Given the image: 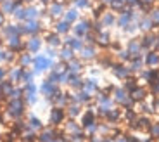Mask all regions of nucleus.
Returning a JSON list of instances; mask_svg holds the SVG:
<instances>
[{"mask_svg": "<svg viewBox=\"0 0 159 142\" xmlns=\"http://www.w3.org/2000/svg\"><path fill=\"white\" fill-rule=\"evenodd\" d=\"M24 111H26V101L23 99H9L7 106H5V113L7 116H11L12 120L23 118Z\"/></svg>", "mask_w": 159, "mask_h": 142, "instance_id": "f257e3e1", "label": "nucleus"}, {"mask_svg": "<svg viewBox=\"0 0 159 142\" xmlns=\"http://www.w3.org/2000/svg\"><path fill=\"white\" fill-rule=\"evenodd\" d=\"M66 69L68 73H76V75H81V71H83V61L80 59V57H73L71 61L66 63Z\"/></svg>", "mask_w": 159, "mask_h": 142, "instance_id": "2eb2a0df", "label": "nucleus"}, {"mask_svg": "<svg viewBox=\"0 0 159 142\" xmlns=\"http://www.w3.org/2000/svg\"><path fill=\"white\" fill-rule=\"evenodd\" d=\"M17 64H19L21 68H30L33 64V55L30 54L28 50L21 52V54H17Z\"/></svg>", "mask_w": 159, "mask_h": 142, "instance_id": "5701e85b", "label": "nucleus"}, {"mask_svg": "<svg viewBox=\"0 0 159 142\" xmlns=\"http://www.w3.org/2000/svg\"><path fill=\"white\" fill-rule=\"evenodd\" d=\"M137 85H139V78H137V76H133V75H130V76H128V78H125L123 88H125V90L128 92V94H130V92L133 90V88H135Z\"/></svg>", "mask_w": 159, "mask_h": 142, "instance_id": "bb28decb", "label": "nucleus"}, {"mask_svg": "<svg viewBox=\"0 0 159 142\" xmlns=\"http://www.w3.org/2000/svg\"><path fill=\"white\" fill-rule=\"evenodd\" d=\"M71 26L73 24H69L66 19H56V21H52V26H50V30H54V31L57 33V35H61V36H64V35H68V33H71Z\"/></svg>", "mask_w": 159, "mask_h": 142, "instance_id": "0eeeda50", "label": "nucleus"}, {"mask_svg": "<svg viewBox=\"0 0 159 142\" xmlns=\"http://www.w3.org/2000/svg\"><path fill=\"white\" fill-rule=\"evenodd\" d=\"M143 64H145V68H159V52L147 50L143 54Z\"/></svg>", "mask_w": 159, "mask_h": 142, "instance_id": "9b49d317", "label": "nucleus"}, {"mask_svg": "<svg viewBox=\"0 0 159 142\" xmlns=\"http://www.w3.org/2000/svg\"><path fill=\"white\" fill-rule=\"evenodd\" d=\"M62 19H66L69 24H75L80 19V9L75 7V5L73 7H66V11L62 14Z\"/></svg>", "mask_w": 159, "mask_h": 142, "instance_id": "f3484780", "label": "nucleus"}, {"mask_svg": "<svg viewBox=\"0 0 159 142\" xmlns=\"http://www.w3.org/2000/svg\"><path fill=\"white\" fill-rule=\"evenodd\" d=\"M57 52H59V61H64V63H68V61H71L73 57H76V52L73 50L71 47H68V45H61L59 49H57Z\"/></svg>", "mask_w": 159, "mask_h": 142, "instance_id": "a211bd4d", "label": "nucleus"}, {"mask_svg": "<svg viewBox=\"0 0 159 142\" xmlns=\"http://www.w3.org/2000/svg\"><path fill=\"white\" fill-rule=\"evenodd\" d=\"M31 66H33L35 75H38V73H43V71H47V69H52L54 61H52L50 57H47V55H35Z\"/></svg>", "mask_w": 159, "mask_h": 142, "instance_id": "f03ea898", "label": "nucleus"}, {"mask_svg": "<svg viewBox=\"0 0 159 142\" xmlns=\"http://www.w3.org/2000/svg\"><path fill=\"white\" fill-rule=\"evenodd\" d=\"M81 130H83V126L80 125V123H76L75 118H69V120L64 121V132H66L68 135L76 134V132H81Z\"/></svg>", "mask_w": 159, "mask_h": 142, "instance_id": "412c9836", "label": "nucleus"}, {"mask_svg": "<svg viewBox=\"0 0 159 142\" xmlns=\"http://www.w3.org/2000/svg\"><path fill=\"white\" fill-rule=\"evenodd\" d=\"M78 54H80L78 57L85 63V61H95L97 55H99V50H97V45H87L85 44Z\"/></svg>", "mask_w": 159, "mask_h": 142, "instance_id": "39448f33", "label": "nucleus"}, {"mask_svg": "<svg viewBox=\"0 0 159 142\" xmlns=\"http://www.w3.org/2000/svg\"><path fill=\"white\" fill-rule=\"evenodd\" d=\"M23 71H24V68H21L19 64H17V66H11V68H9V71H7V78L11 80L12 83H21Z\"/></svg>", "mask_w": 159, "mask_h": 142, "instance_id": "dca6fc26", "label": "nucleus"}, {"mask_svg": "<svg viewBox=\"0 0 159 142\" xmlns=\"http://www.w3.org/2000/svg\"><path fill=\"white\" fill-rule=\"evenodd\" d=\"M21 137H23L24 142H38V134H36L35 130H24L23 134H21Z\"/></svg>", "mask_w": 159, "mask_h": 142, "instance_id": "cd10ccee", "label": "nucleus"}, {"mask_svg": "<svg viewBox=\"0 0 159 142\" xmlns=\"http://www.w3.org/2000/svg\"><path fill=\"white\" fill-rule=\"evenodd\" d=\"M68 115H66V107H59V106H52L50 109V116H48V123L50 126H59L66 121Z\"/></svg>", "mask_w": 159, "mask_h": 142, "instance_id": "7ed1b4c3", "label": "nucleus"}, {"mask_svg": "<svg viewBox=\"0 0 159 142\" xmlns=\"http://www.w3.org/2000/svg\"><path fill=\"white\" fill-rule=\"evenodd\" d=\"M24 95H31V94H36V85H35V82H30V83H24Z\"/></svg>", "mask_w": 159, "mask_h": 142, "instance_id": "2f4dec72", "label": "nucleus"}, {"mask_svg": "<svg viewBox=\"0 0 159 142\" xmlns=\"http://www.w3.org/2000/svg\"><path fill=\"white\" fill-rule=\"evenodd\" d=\"M7 54H9V49H2L0 47V64H5L7 66Z\"/></svg>", "mask_w": 159, "mask_h": 142, "instance_id": "72a5a7b5", "label": "nucleus"}, {"mask_svg": "<svg viewBox=\"0 0 159 142\" xmlns=\"http://www.w3.org/2000/svg\"><path fill=\"white\" fill-rule=\"evenodd\" d=\"M2 97H4V95H2V92H0V101H2Z\"/></svg>", "mask_w": 159, "mask_h": 142, "instance_id": "e433bc0d", "label": "nucleus"}, {"mask_svg": "<svg viewBox=\"0 0 159 142\" xmlns=\"http://www.w3.org/2000/svg\"><path fill=\"white\" fill-rule=\"evenodd\" d=\"M14 85H16V83H12L9 78H5V80L0 82V92H2V95H4L5 99H7V95L11 94V90L14 88Z\"/></svg>", "mask_w": 159, "mask_h": 142, "instance_id": "a878e982", "label": "nucleus"}, {"mask_svg": "<svg viewBox=\"0 0 159 142\" xmlns=\"http://www.w3.org/2000/svg\"><path fill=\"white\" fill-rule=\"evenodd\" d=\"M43 42H47L48 47L59 49L62 45V36L57 35L54 30H47V31H43Z\"/></svg>", "mask_w": 159, "mask_h": 142, "instance_id": "423d86ee", "label": "nucleus"}, {"mask_svg": "<svg viewBox=\"0 0 159 142\" xmlns=\"http://www.w3.org/2000/svg\"><path fill=\"white\" fill-rule=\"evenodd\" d=\"M28 128L30 130H35V132H40V130H43L45 126H43V123H42V120L40 118H36V116H33V115H30L28 116Z\"/></svg>", "mask_w": 159, "mask_h": 142, "instance_id": "b1692460", "label": "nucleus"}, {"mask_svg": "<svg viewBox=\"0 0 159 142\" xmlns=\"http://www.w3.org/2000/svg\"><path fill=\"white\" fill-rule=\"evenodd\" d=\"M147 132L151 134L152 139H159V121H152Z\"/></svg>", "mask_w": 159, "mask_h": 142, "instance_id": "7c9ffc66", "label": "nucleus"}, {"mask_svg": "<svg viewBox=\"0 0 159 142\" xmlns=\"http://www.w3.org/2000/svg\"><path fill=\"white\" fill-rule=\"evenodd\" d=\"M42 44H43V38L40 35L28 36V40H26V50H28L30 54H36V52L42 49Z\"/></svg>", "mask_w": 159, "mask_h": 142, "instance_id": "6e6552de", "label": "nucleus"}, {"mask_svg": "<svg viewBox=\"0 0 159 142\" xmlns=\"http://www.w3.org/2000/svg\"><path fill=\"white\" fill-rule=\"evenodd\" d=\"M111 95H112V99H114V102L119 104V106H123V102L130 97V94H128L123 87H114V90H112Z\"/></svg>", "mask_w": 159, "mask_h": 142, "instance_id": "aec40b11", "label": "nucleus"}, {"mask_svg": "<svg viewBox=\"0 0 159 142\" xmlns=\"http://www.w3.org/2000/svg\"><path fill=\"white\" fill-rule=\"evenodd\" d=\"M104 120H106L109 125H114V123H118V121L123 120V111L119 109V107H111V109L107 111V115H106Z\"/></svg>", "mask_w": 159, "mask_h": 142, "instance_id": "4468645a", "label": "nucleus"}, {"mask_svg": "<svg viewBox=\"0 0 159 142\" xmlns=\"http://www.w3.org/2000/svg\"><path fill=\"white\" fill-rule=\"evenodd\" d=\"M152 120L149 115H139L135 118V121L131 123V126L133 128H137V130H149V126H151Z\"/></svg>", "mask_w": 159, "mask_h": 142, "instance_id": "f8f14e48", "label": "nucleus"}, {"mask_svg": "<svg viewBox=\"0 0 159 142\" xmlns=\"http://www.w3.org/2000/svg\"><path fill=\"white\" fill-rule=\"evenodd\" d=\"M99 120H97V113H95V109H87V111H83L81 113V121H80V125L83 126V128H87V126H90V125H93V123H97Z\"/></svg>", "mask_w": 159, "mask_h": 142, "instance_id": "9d476101", "label": "nucleus"}, {"mask_svg": "<svg viewBox=\"0 0 159 142\" xmlns=\"http://www.w3.org/2000/svg\"><path fill=\"white\" fill-rule=\"evenodd\" d=\"M147 95H149V90L145 87H140V85H137L133 90L130 92V97L135 101V102H140V101H145L147 99Z\"/></svg>", "mask_w": 159, "mask_h": 142, "instance_id": "6ab92c4d", "label": "nucleus"}, {"mask_svg": "<svg viewBox=\"0 0 159 142\" xmlns=\"http://www.w3.org/2000/svg\"><path fill=\"white\" fill-rule=\"evenodd\" d=\"M33 78H35V71L33 69H28V68H24V71H23V78H21V83H30V82H33Z\"/></svg>", "mask_w": 159, "mask_h": 142, "instance_id": "c756f323", "label": "nucleus"}, {"mask_svg": "<svg viewBox=\"0 0 159 142\" xmlns=\"http://www.w3.org/2000/svg\"><path fill=\"white\" fill-rule=\"evenodd\" d=\"M40 92H42V95H45V99H50L54 94L61 92V88L56 83H50V82H47V80H43L42 85H40Z\"/></svg>", "mask_w": 159, "mask_h": 142, "instance_id": "1a4fd4ad", "label": "nucleus"}, {"mask_svg": "<svg viewBox=\"0 0 159 142\" xmlns=\"http://www.w3.org/2000/svg\"><path fill=\"white\" fill-rule=\"evenodd\" d=\"M2 2H4V0H0V4H2Z\"/></svg>", "mask_w": 159, "mask_h": 142, "instance_id": "4c0bfd02", "label": "nucleus"}, {"mask_svg": "<svg viewBox=\"0 0 159 142\" xmlns=\"http://www.w3.org/2000/svg\"><path fill=\"white\" fill-rule=\"evenodd\" d=\"M59 135H62L61 132L54 130V128H43V130H40L38 134V142H52L56 137H59Z\"/></svg>", "mask_w": 159, "mask_h": 142, "instance_id": "ddd939ff", "label": "nucleus"}, {"mask_svg": "<svg viewBox=\"0 0 159 142\" xmlns=\"http://www.w3.org/2000/svg\"><path fill=\"white\" fill-rule=\"evenodd\" d=\"M83 90H87L88 94H95L97 90H99V82L93 78H88V80H83Z\"/></svg>", "mask_w": 159, "mask_h": 142, "instance_id": "393cba45", "label": "nucleus"}, {"mask_svg": "<svg viewBox=\"0 0 159 142\" xmlns=\"http://www.w3.org/2000/svg\"><path fill=\"white\" fill-rule=\"evenodd\" d=\"M7 71H9V68L5 64H0V82L7 78Z\"/></svg>", "mask_w": 159, "mask_h": 142, "instance_id": "f704fd0d", "label": "nucleus"}, {"mask_svg": "<svg viewBox=\"0 0 159 142\" xmlns=\"http://www.w3.org/2000/svg\"><path fill=\"white\" fill-rule=\"evenodd\" d=\"M23 97H24V88L16 87V85H14V88L11 90V94L7 95V99H23Z\"/></svg>", "mask_w": 159, "mask_h": 142, "instance_id": "c85d7f7f", "label": "nucleus"}, {"mask_svg": "<svg viewBox=\"0 0 159 142\" xmlns=\"http://www.w3.org/2000/svg\"><path fill=\"white\" fill-rule=\"evenodd\" d=\"M102 142H114V139H109V135H106V137H102Z\"/></svg>", "mask_w": 159, "mask_h": 142, "instance_id": "c9c22d12", "label": "nucleus"}, {"mask_svg": "<svg viewBox=\"0 0 159 142\" xmlns=\"http://www.w3.org/2000/svg\"><path fill=\"white\" fill-rule=\"evenodd\" d=\"M149 90H151V95H154V97H159V80L149 82Z\"/></svg>", "mask_w": 159, "mask_h": 142, "instance_id": "473e14b6", "label": "nucleus"}, {"mask_svg": "<svg viewBox=\"0 0 159 142\" xmlns=\"http://www.w3.org/2000/svg\"><path fill=\"white\" fill-rule=\"evenodd\" d=\"M81 104L78 102H69L68 106H66V115H68V118H78V116H81Z\"/></svg>", "mask_w": 159, "mask_h": 142, "instance_id": "4be33fe9", "label": "nucleus"}, {"mask_svg": "<svg viewBox=\"0 0 159 142\" xmlns=\"http://www.w3.org/2000/svg\"><path fill=\"white\" fill-rule=\"evenodd\" d=\"M109 69H111V73L118 80H125V78H128V76L131 75V71H130V68H128V64L118 63V61H114V63H112V66L109 68Z\"/></svg>", "mask_w": 159, "mask_h": 142, "instance_id": "20e7f679", "label": "nucleus"}]
</instances>
